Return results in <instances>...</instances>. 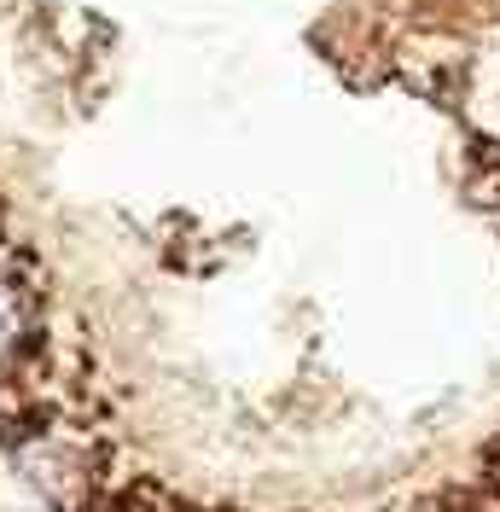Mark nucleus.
I'll use <instances>...</instances> for the list:
<instances>
[{
    "mask_svg": "<svg viewBox=\"0 0 500 512\" xmlns=\"http://www.w3.org/2000/svg\"><path fill=\"white\" fill-rule=\"evenodd\" d=\"M24 332H30V297H24V286L0 268V355L18 350Z\"/></svg>",
    "mask_w": 500,
    "mask_h": 512,
    "instance_id": "1",
    "label": "nucleus"
}]
</instances>
